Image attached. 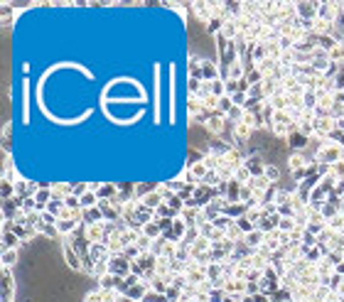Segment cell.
<instances>
[{
  "mask_svg": "<svg viewBox=\"0 0 344 302\" xmlns=\"http://www.w3.org/2000/svg\"><path fill=\"white\" fill-rule=\"evenodd\" d=\"M340 160H344L342 143H335V140L325 138V143H322V150L317 152L315 162H317V165H327V167H332V165H335V162H340Z\"/></svg>",
  "mask_w": 344,
  "mask_h": 302,
  "instance_id": "1",
  "label": "cell"
},
{
  "mask_svg": "<svg viewBox=\"0 0 344 302\" xmlns=\"http://www.w3.org/2000/svg\"><path fill=\"white\" fill-rule=\"evenodd\" d=\"M108 273L116 275V278L131 275V260H128L123 253H121V256H111V260H108Z\"/></svg>",
  "mask_w": 344,
  "mask_h": 302,
  "instance_id": "2",
  "label": "cell"
},
{
  "mask_svg": "<svg viewBox=\"0 0 344 302\" xmlns=\"http://www.w3.org/2000/svg\"><path fill=\"white\" fill-rule=\"evenodd\" d=\"M285 140H288V148L293 152H305L310 148V138H307L305 133H300V130H297V133H290Z\"/></svg>",
  "mask_w": 344,
  "mask_h": 302,
  "instance_id": "3",
  "label": "cell"
},
{
  "mask_svg": "<svg viewBox=\"0 0 344 302\" xmlns=\"http://www.w3.org/2000/svg\"><path fill=\"white\" fill-rule=\"evenodd\" d=\"M246 167H248L251 177H263V174H266V162H263L258 155H248V157H246Z\"/></svg>",
  "mask_w": 344,
  "mask_h": 302,
  "instance_id": "4",
  "label": "cell"
},
{
  "mask_svg": "<svg viewBox=\"0 0 344 302\" xmlns=\"http://www.w3.org/2000/svg\"><path fill=\"white\" fill-rule=\"evenodd\" d=\"M52 194H54V199H67L74 194V184L71 182H64V179H59V182H52Z\"/></svg>",
  "mask_w": 344,
  "mask_h": 302,
  "instance_id": "5",
  "label": "cell"
},
{
  "mask_svg": "<svg viewBox=\"0 0 344 302\" xmlns=\"http://www.w3.org/2000/svg\"><path fill=\"white\" fill-rule=\"evenodd\" d=\"M288 165H290V170H293V172H300V170H307L312 162L305 157V152H290Z\"/></svg>",
  "mask_w": 344,
  "mask_h": 302,
  "instance_id": "6",
  "label": "cell"
},
{
  "mask_svg": "<svg viewBox=\"0 0 344 302\" xmlns=\"http://www.w3.org/2000/svg\"><path fill=\"white\" fill-rule=\"evenodd\" d=\"M91 189L98 194V199H111L118 194V184L113 182H103V184H91Z\"/></svg>",
  "mask_w": 344,
  "mask_h": 302,
  "instance_id": "7",
  "label": "cell"
},
{
  "mask_svg": "<svg viewBox=\"0 0 344 302\" xmlns=\"http://www.w3.org/2000/svg\"><path fill=\"white\" fill-rule=\"evenodd\" d=\"M224 121H226L224 116H216V113H214V116H209V118H206L204 128L211 133V135H221V133H224V128H226V123H224Z\"/></svg>",
  "mask_w": 344,
  "mask_h": 302,
  "instance_id": "8",
  "label": "cell"
},
{
  "mask_svg": "<svg viewBox=\"0 0 344 302\" xmlns=\"http://www.w3.org/2000/svg\"><path fill=\"white\" fill-rule=\"evenodd\" d=\"M320 2H297V17L300 20H315Z\"/></svg>",
  "mask_w": 344,
  "mask_h": 302,
  "instance_id": "9",
  "label": "cell"
},
{
  "mask_svg": "<svg viewBox=\"0 0 344 302\" xmlns=\"http://www.w3.org/2000/svg\"><path fill=\"white\" fill-rule=\"evenodd\" d=\"M251 135H253V128H251V126H246V123L234 126V140H236V145H244Z\"/></svg>",
  "mask_w": 344,
  "mask_h": 302,
  "instance_id": "10",
  "label": "cell"
},
{
  "mask_svg": "<svg viewBox=\"0 0 344 302\" xmlns=\"http://www.w3.org/2000/svg\"><path fill=\"white\" fill-rule=\"evenodd\" d=\"M244 241H246V246H248V248H253V251H256V248H261V246H263L266 233H263L261 228H253L251 233H246V236H244Z\"/></svg>",
  "mask_w": 344,
  "mask_h": 302,
  "instance_id": "11",
  "label": "cell"
},
{
  "mask_svg": "<svg viewBox=\"0 0 344 302\" xmlns=\"http://www.w3.org/2000/svg\"><path fill=\"white\" fill-rule=\"evenodd\" d=\"M140 202H143V207H145V209H150V212H155V209H160V207L165 204V199H162V194H160L157 189H155V192H150V194H147L145 199H140Z\"/></svg>",
  "mask_w": 344,
  "mask_h": 302,
  "instance_id": "12",
  "label": "cell"
},
{
  "mask_svg": "<svg viewBox=\"0 0 344 302\" xmlns=\"http://www.w3.org/2000/svg\"><path fill=\"white\" fill-rule=\"evenodd\" d=\"M219 37L226 40V42H234V40L239 37V27H236V22H234V20H226L224 27H221V32H219Z\"/></svg>",
  "mask_w": 344,
  "mask_h": 302,
  "instance_id": "13",
  "label": "cell"
},
{
  "mask_svg": "<svg viewBox=\"0 0 344 302\" xmlns=\"http://www.w3.org/2000/svg\"><path fill=\"white\" fill-rule=\"evenodd\" d=\"M263 59H268V44H266V42H258V44L251 47V62L258 64V62H263Z\"/></svg>",
  "mask_w": 344,
  "mask_h": 302,
  "instance_id": "14",
  "label": "cell"
},
{
  "mask_svg": "<svg viewBox=\"0 0 344 302\" xmlns=\"http://www.w3.org/2000/svg\"><path fill=\"white\" fill-rule=\"evenodd\" d=\"M187 167H190V172H192L195 182H197V184H202V179H204L206 172H209L204 162H202V160H195V162H192V165H187Z\"/></svg>",
  "mask_w": 344,
  "mask_h": 302,
  "instance_id": "15",
  "label": "cell"
},
{
  "mask_svg": "<svg viewBox=\"0 0 344 302\" xmlns=\"http://www.w3.org/2000/svg\"><path fill=\"white\" fill-rule=\"evenodd\" d=\"M231 150H234L231 145H226V143H221V140H211V145H209L206 155H214V157H226Z\"/></svg>",
  "mask_w": 344,
  "mask_h": 302,
  "instance_id": "16",
  "label": "cell"
},
{
  "mask_svg": "<svg viewBox=\"0 0 344 302\" xmlns=\"http://www.w3.org/2000/svg\"><path fill=\"white\" fill-rule=\"evenodd\" d=\"M98 221H103V212H101L98 207H94V209H84V224H86V226L98 224Z\"/></svg>",
  "mask_w": 344,
  "mask_h": 302,
  "instance_id": "17",
  "label": "cell"
},
{
  "mask_svg": "<svg viewBox=\"0 0 344 302\" xmlns=\"http://www.w3.org/2000/svg\"><path fill=\"white\" fill-rule=\"evenodd\" d=\"M202 79H204V81H214V79H219V69H216L214 62H209V59L202 62Z\"/></svg>",
  "mask_w": 344,
  "mask_h": 302,
  "instance_id": "18",
  "label": "cell"
},
{
  "mask_svg": "<svg viewBox=\"0 0 344 302\" xmlns=\"http://www.w3.org/2000/svg\"><path fill=\"white\" fill-rule=\"evenodd\" d=\"M192 10H195V15H199L204 22H209V20L214 17V15H211V2H195Z\"/></svg>",
  "mask_w": 344,
  "mask_h": 302,
  "instance_id": "19",
  "label": "cell"
},
{
  "mask_svg": "<svg viewBox=\"0 0 344 302\" xmlns=\"http://www.w3.org/2000/svg\"><path fill=\"white\" fill-rule=\"evenodd\" d=\"M278 221H280V214H273V216H263V219H261V224H258V228H261L263 233H271V231H275V228H278Z\"/></svg>",
  "mask_w": 344,
  "mask_h": 302,
  "instance_id": "20",
  "label": "cell"
},
{
  "mask_svg": "<svg viewBox=\"0 0 344 302\" xmlns=\"http://www.w3.org/2000/svg\"><path fill=\"white\" fill-rule=\"evenodd\" d=\"M229 123H234V126H239V123H244V118H246V111L241 108V106H234L226 116H224Z\"/></svg>",
  "mask_w": 344,
  "mask_h": 302,
  "instance_id": "21",
  "label": "cell"
},
{
  "mask_svg": "<svg viewBox=\"0 0 344 302\" xmlns=\"http://www.w3.org/2000/svg\"><path fill=\"white\" fill-rule=\"evenodd\" d=\"M22 241L17 238V233L12 231H2V251H10V248H17Z\"/></svg>",
  "mask_w": 344,
  "mask_h": 302,
  "instance_id": "22",
  "label": "cell"
},
{
  "mask_svg": "<svg viewBox=\"0 0 344 302\" xmlns=\"http://www.w3.org/2000/svg\"><path fill=\"white\" fill-rule=\"evenodd\" d=\"M187 76L190 79H202V62H197L192 54L187 59Z\"/></svg>",
  "mask_w": 344,
  "mask_h": 302,
  "instance_id": "23",
  "label": "cell"
},
{
  "mask_svg": "<svg viewBox=\"0 0 344 302\" xmlns=\"http://www.w3.org/2000/svg\"><path fill=\"white\" fill-rule=\"evenodd\" d=\"M155 189H157V184H152V182H136V199H145Z\"/></svg>",
  "mask_w": 344,
  "mask_h": 302,
  "instance_id": "24",
  "label": "cell"
},
{
  "mask_svg": "<svg viewBox=\"0 0 344 302\" xmlns=\"http://www.w3.org/2000/svg\"><path fill=\"white\" fill-rule=\"evenodd\" d=\"M224 233H226V238H229V241H234V243H239V241H244V236H246V233H244V231L239 228V224H236V221H234L231 226L226 228Z\"/></svg>",
  "mask_w": 344,
  "mask_h": 302,
  "instance_id": "25",
  "label": "cell"
},
{
  "mask_svg": "<svg viewBox=\"0 0 344 302\" xmlns=\"http://www.w3.org/2000/svg\"><path fill=\"white\" fill-rule=\"evenodd\" d=\"M297 224H295V216H280V221H278V231H283V233H290V231H295Z\"/></svg>",
  "mask_w": 344,
  "mask_h": 302,
  "instance_id": "26",
  "label": "cell"
},
{
  "mask_svg": "<svg viewBox=\"0 0 344 302\" xmlns=\"http://www.w3.org/2000/svg\"><path fill=\"white\" fill-rule=\"evenodd\" d=\"M143 233L147 236V238H162V228L157 221H150L147 226H143Z\"/></svg>",
  "mask_w": 344,
  "mask_h": 302,
  "instance_id": "27",
  "label": "cell"
},
{
  "mask_svg": "<svg viewBox=\"0 0 344 302\" xmlns=\"http://www.w3.org/2000/svg\"><path fill=\"white\" fill-rule=\"evenodd\" d=\"M175 216H177V212L170 209L167 204H162L160 209H155V221H160V219H175Z\"/></svg>",
  "mask_w": 344,
  "mask_h": 302,
  "instance_id": "28",
  "label": "cell"
},
{
  "mask_svg": "<svg viewBox=\"0 0 344 302\" xmlns=\"http://www.w3.org/2000/svg\"><path fill=\"white\" fill-rule=\"evenodd\" d=\"M15 263H17V248L2 251V268H12Z\"/></svg>",
  "mask_w": 344,
  "mask_h": 302,
  "instance_id": "29",
  "label": "cell"
},
{
  "mask_svg": "<svg viewBox=\"0 0 344 302\" xmlns=\"http://www.w3.org/2000/svg\"><path fill=\"white\" fill-rule=\"evenodd\" d=\"M116 283H118V278L116 275H103V278H98V288L101 290H116Z\"/></svg>",
  "mask_w": 344,
  "mask_h": 302,
  "instance_id": "30",
  "label": "cell"
},
{
  "mask_svg": "<svg viewBox=\"0 0 344 302\" xmlns=\"http://www.w3.org/2000/svg\"><path fill=\"white\" fill-rule=\"evenodd\" d=\"M327 228H330V231H337V233H342V231H344V214H342V212L327 221Z\"/></svg>",
  "mask_w": 344,
  "mask_h": 302,
  "instance_id": "31",
  "label": "cell"
},
{
  "mask_svg": "<svg viewBox=\"0 0 344 302\" xmlns=\"http://www.w3.org/2000/svg\"><path fill=\"white\" fill-rule=\"evenodd\" d=\"M224 22H226V20H221V17H211V20L206 22V32H209V35H219L221 27H224Z\"/></svg>",
  "mask_w": 344,
  "mask_h": 302,
  "instance_id": "32",
  "label": "cell"
},
{
  "mask_svg": "<svg viewBox=\"0 0 344 302\" xmlns=\"http://www.w3.org/2000/svg\"><path fill=\"white\" fill-rule=\"evenodd\" d=\"M45 212H49V214H54L57 219H59V214L64 212V199H52L49 204H47V209Z\"/></svg>",
  "mask_w": 344,
  "mask_h": 302,
  "instance_id": "33",
  "label": "cell"
},
{
  "mask_svg": "<svg viewBox=\"0 0 344 302\" xmlns=\"http://www.w3.org/2000/svg\"><path fill=\"white\" fill-rule=\"evenodd\" d=\"M327 59H330L332 64H340V62H344V44H337L332 52H327Z\"/></svg>",
  "mask_w": 344,
  "mask_h": 302,
  "instance_id": "34",
  "label": "cell"
},
{
  "mask_svg": "<svg viewBox=\"0 0 344 302\" xmlns=\"http://www.w3.org/2000/svg\"><path fill=\"white\" fill-rule=\"evenodd\" d=\"M224 275V265L221 263H211L209 268H206V278L209 280H216V278H221Z\"/></svg>",
  "mask_w": 344,
  "mask_h": 302,
  "instance_id": "35",
  "label": "cell"
},
{
  "mask_svg": "<svg viewBox=\"0 0 344 302\" xmlns=\"http://www.w3.org/2000/svg\"><path fill=\"white\" fill-rule=\"evenodd\" d=\"M197 238H199V228H197V226H187V233H185L182 243H185V246H192Z\"/></svg>",
  "mask_w": 344,
  "mask_h": 302,
  "instance_id": "36",
  "label": "cell"
},
{
  "mask_svg": "<svg viewBox=\"0 0 344 302\" xmlns=\"http://www.w3.org/2000/svg\"><path fill=\"white\" fill-rule=\"evenodd\" d=\"M234 179H236L239 184H248V179H251L248 167H246V165H244V167H239V170H236V174H234Z\"/></svg>",
  "mask_w": 344,
  "mask_h": 302,
  "instance_id": "37",
  "label": "cell"
},
{
  "mask_svg": "<svg viewBox=\"0 0 344 302\" xmlns=\"http://www.w3.org/2000/svg\"><path fill=\"white\" fill-rule=\"evenodd\" d=\"M320 214L325 216V221H330L332 216H337V214H340V209H337V207H332L330 202H325V204H322V209H320Z\"/></svg>",
  "mask_w": 344,
  "mask_h": 302,
  "instance_id": "38",
  "label": "cell"
},
{
  "mask_svg": "<svg viewBox=\"0 0 344 302\" xmlns=\"http://www.w3.org/2000/svg\"><path fill=\"white\" fill-rule=\"evenodd\" d=\"M172 233L182 241V238H185V233H187V224H185L182 219H175V221H172Z\"/></svg>",
  "mask_w": 344,
  "mask_h": 302,
  "instance_id": "39",
  "label": "cell"
},
{
  "mask_svg": "<svg viewBox=\"0 0 344 302\" xmlns=\"http://www.w3.org/2000/svg\"><path fill=\"white\" fill-rule=\"evenodd\" d=\"M342 283H344V275H340V273H335V275L327 280V285H330L332 293H340V290H342Z\"/></svg>",
  "mask_w": 344,
  "mask_h": 302,
  "instance_id": "40",
  "label": "cell"
},
{
  "mask_svg": "<svg viewBox=\"0 0 344 302\" xmlns=\"http://www.w3.org/2000/svg\"><path fill=\"white\" fill-rule=\"evenodd\" d=\"M330 174L340 182V179H344V160H340V162H335L332 167H330Z\"/></svg>",
  "mask_w": 344,
  "mask_h": 302,
  "instance_id": "41",
  "label": "cell"
},
{
  "mask_svg": "<svg viewBox=\"0 0 344 302\" xmlns=\"http://www.w3.org/2000/svg\"><path fill=\"white\" fill-rule=\"evenodd\" d=\"M143 302H170V300H167V295H162V293H155V290H147V295L143 298Z\"/></svg>",
  "mask_w": 344,
  "mask_h": 302,
  "instance_id": "42",
  "label": "cell"
},
{
  "mask_svg": "<svg viewBox=\"0 0 344 302\" xmlns=\"http://www.w3.org/2000/svg\"><path fill=\"white\" fill-rule=\"evenodd\" d=\"M199 236H204V238H211L214 236V231H216V226L211 224V221H204V224H199Z\"/></svg>",
  "mask_w": 344,
  "mask_h": 302,
  "instance_id": "43",
  "label": "cell"
},
{
  "mask_svg": "<svg viewBox=\"0 0 344 302\" xmlns=\"http://www.w3.org/2000/svg\"><path fill=\"white\" fill-rule=\"evenodd\" d=\"M266 177H268L273 184H278V179H280V170H278L275 165H266Z\"/></svg>",
  "mask_w": 344,
  "mask_h": 302,
  "instance_id": "44",
  "label": "cell"
},
{
  "mask_svg": "<svg viewBox=\"0 0 344 302\" xmlns=\"http://www.w3.org/2000/svg\"><path fill=\"white\" fill-rule=\"evenodd\" d=\"M224 298H226V290H221V288H214L209 293V302H224Z\"/></svg>",
  "mask_w": 344,
  "mask_h": 302,
  "instance_id": "45",
  "label": "cell"
},
{
  "mask_svg": "<svg viewBox=\"0 0 344 302\" xmlns=\"http://www.w3.org/2000/svg\"><path fill=\"white\" fill-rule=\"evenodd\" d=\"M236 224H239V228H241V231H244V233H251V231H253V221H248V219H246V216H241V219H236Z\"/></svg>",
  "mask_w": 344,
  "mask_h": 302,
  "instance_id": "46",
  "label": "cell"
},
{
  "mask_svg": "<svg viewBox=\"0 0 344 302\" xmlns=\"http://www.w3.org/2000/svg\"><path fill=\"white\" fill-rule=\"evenodd\" d=\"M236 93H241V88H239V81H231V79H226V96H236Z\"/></svg>",
  "mask_w": 344,
  "mask_h": 302,
  "instance_id": "47",
  "label": "cell"
},
{
  "mask_svg": "<svg viewBox=\"0 0 344 302\" xmlns=\"http://www.w3.org/2000/svg\"><path fill=\"white\" fill-rule=\"evenodd\" d=\"M332 81H335V88H337V93H340V91H344V69H340V72L335 74V79H332Z\"/></svg>",
  "mask_w": 344,
  "mask_h": 302,
  "instance_id": "48",
  "label": "cell"
},
{
  "mask_svg": "<svg viewBox=\"0 0 344 302\" xmlns=\"http://www.w3.org/2000/svg\"><path fill=\"white\" fill-rule=\"evenodd\" d=\"M258 293H261V285H258V283H248V285H246V295L253 298V295H258Z\"/></svg>",
  "mask_w": 344,
  "mask_h": 302,
  "instance_id": "49",
  "label": "cell"
},
{
  "mask_svg": "<svg viewBox=\"0 0 344 302\" xmlns=\"http://www.w3.org/2000/svg\"><path fill=\"white\" fill-rule=\"evenodd\" d=\"M42 221H45V224H49V226H54V224H57V216H54V214H49V212H42Z\"/></svg>",
  "mask_w": 344,
  "mask_h": 302,
  "instance_id": "50",
  "label": "cell"
},
{
  "mask_svg": "<svg viewBox=\"0 0 344 302\" xmlns=\"http://www.w3.org/2000/svg\"><path fill=\"white\" fill-rule=\"evenodd\" d=\"M253 302H271V295H263V293H258V295H253Z\"/></svg>",
  "mask_w": 344,
  "mask_h": 302,
  "instance_id": "51",
  "label": "cell"
},
{
  "mask_svg": "<svg viewBox=\"0 0 344 302\" xmlns=\"http://www.w3.org/2000/svg\"><path fill=\"white\" fill-rule=\"evenodd\" d=\"M337 273H340V275H344V260L340 263V265H337Z\"/></svg>",
  "mask_w": 344,
  "mask_h": 302,
  "instance_id": "52",
  "label": "cell"
},
{
  "mask_svg": "<svg viewBox=\"0 0 344 302\" xmlns=\"http://www.w3.org/2000/svg\"><path fill=\"white\" fill-rule=\"evenodd\" d=\"M337 130H342V133H344V118H342V121H337Z\"/></svg>",
  "mask_w": 344,
  "mask_h": 302,
  "instance_id": "53",
  "label": "cell"
},
{
  "mask_svg": "<svg viewBox=\"0 0 344 302\" xmlns=\"http://www.w3.org/2000/svg\"><path fill=\"white\" fill-rule=\"evenodd\" d=\"M241 302H253V298H251V295H244V298H241Z\"/></svg>",
  "mask_w": 344,
  "mask_h": 302,
  "instance_id": "54",
  "label": "cell"
},
{
  "mask_svg": "<svg viewBox=\"0 0 344 302\" xmlns=\"http://www.w3.org/2000/svg\"><path fill=\"white\" fill-rule=\"evenodd\" d=\"M340 295H342V298H344V283H342V290H340Z\"/></svg>",
  "mask_w": 344,
  "mask_h": 302,
  "instance_id": "55",
  "label": "cell"
},
{
  "mask_svg": "<svg viewBox=\"0 0 344 302\" xmlns=\"http://www.w3.org/2000/svg\"><path fill=\"white\" fill-rule=\"evenodd\" d=\"M340 93H344V91H340Z\"/></svg>",
  "mask_w": 344,
  "mask_h": 302,
  "instance_id": "56",
  "label": "cell"
},
{
  "mask_svg": "<svg viewBox=\"0 0 344 302\" xmlns=\"http://www.w3.org/2000/svg\"><path fill=\"white\" fill-rule=\"evenodd\" d=\"M342 44H344V42H342Z\"/></svg>",
  "mask_w": 344,
  "mask_h": 302,
  "instance_id": "57",
  "label": "cell"
}]
</instances>
